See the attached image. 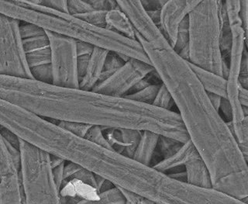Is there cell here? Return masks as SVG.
Masks as SVG:
<instances>
[{"label": "cell", "instance_id": "1", "mask_svg": "<svg viewBox=\"0 0 248 204\" xmlns=\"http://www.w3.org/2000/svg\"><path fill=\"white\" fill-rule=\"evenodd\" d=\"M136 40L171 95L188 138L209 170L212 188L246 200L248 160L188 62L179 57L165 37L148 42L136 33Z\"/></svg>", "mask_w": 248, "mask_h": 204}, {"label": "cell", "instance_id": "2", "mask_svg": "<svg viewBox=\"0 0 248 204\" xmlns=\"http://www.w3.org/2000/svg\"><path fill=\"white\" fill-rule=\"evenodd\" d=\"M0 14L19 22L34 24L46 31L151 64L138 41L129 39L110 30L91 25L70 14L41 6L36 0H0Z\"/></svg>", "mask_w": 248, "mask_h": 204}, {"label": "cell", "instance_id": "3", "mask_svg": "<svg viewBox=\"0 0 248 204\" xmlns=\"http://www.w3.org/2000/svg\"><path fill=\"white\" fill-rule=\"evenodd\" d=\"M96 100L95 92L19 78L12 104L48 121L87 125Z\"/></svg>", "mask_w": 248, "mask_h": 204}, {"label": "cell", "instance_id": "4", "mask_svg": "<svg viewBox=\"0 0 248 204\" xmlns=\"http://www.w3.org/2000/svg\"><path fill=\"white\" fill-rule=\"evenodd\" d=\"M188 63L223 76V63L219 47V1L200 0L188 14Z\"/></svg>", "mask_w": 248, "mask_h": 204}, {"label": "cell", "instance_id": "5", "mask_svg": "<svg viewBox=\"0 0 248 204\" xmlns=\"http://www.w3.org/2000/svg\"><path fill=\"white\" fill-rule=\"evenodd\" d=\"M225 7L232 32V47L227 76V99L232 108V121L227 123L238 143L244 157H248V116L244 115L237 97L238 78L243 53L246 48L245 33L239 12L240 0L225 1Z\"/></svg>", "mask_w": 248, "mask_h": 204}, {"label": "cell", "instance_id": "6", "mask_svg": "<svg viewBox=\"0 0 248 204\" xmlns=\"http://www.w3.org/2000/svg\"><path fill=\"white\" fill-rule=\"evenodd\" d=\"M19 152L25 204H64L53 178L50 155L21 139Z\"/></svg>", "mask_w": 248, "mask_h": 204}, {"label": "cell", "instance_id": "7", "mask_svg": "<svg viewBox=\"0 0 248 204\" xmlns=\"http://www.w3.org/2000/svg\"><path fill=\"white\" fill-rule=\"evenodd\" d=\"M20 22L0 14V75L31 78L21 36Z\"/></svg>", "mask_w": 248, "mask_h": 204}, {"label": "cell", "instance_id": "8", "mask_svg": "<svg viewBox=\"0 0 248 204\" xmlns=\"http://www.w3.org/2000/svg\"><path fill=\"white\" fill-rule=\"evenodd\" d=\"M46 32L51 52L52 84L61 87L79 89L76 41Z\"/></svg>", "mask_w": 248, "mask_h": 204}, {"label": "cell", "instance_id": "9", "mask_svg": "<svg viewBox=\"0 0 248 204\" xmlns=\"http://www.w3.org/2000/svg\"><path fill=\"white\" fill-rule=\"evenodd\" d=\"M155 71L152 64L130 58L109 78L97 84L93 92L113 97L124 98L138 82Z\"/></svg>", "mask_w": 248, "mask_h": 204}, {"label": "cell", "instance_id": "10", "mask_svg": "<svg viewBox=\"0 0 248 204\" xmlns=\"http://www.w3.org/2000/svg\"><path fill=\"white\" fill-rule=\"evenodd\" d=\"M0 204H25L19 167L0 134Z\"/></svg>", "mask_w": 248, "mask_h": 204}, {"label": "cell", "instance_id": "11", "mask_svg": "<svg viewBox=\"0 0 248 204\" xmlns=\"http://www.w3.org/2000/svg\"><path fill=\"white\" fill-rule=\"evenodd\" d=\"M19 33L30 69L50 64L51 52L46 31L34 24L20 22Z\"/></svg>", "mask_w": 248, "mask_h": 204}, {"label": "cell", "instance_id": "12", "mask_svg": "<svg viewBox=\"0 0 248 204\" xmlns=\"http://www.w3.org/2000/svg\"><path fill=\"white\" fill-rule=\"evenodd\" d=\"M200 2V0H167L161 7L159 29L172 48L178 27Z\"/></svg>", "mask_w": 248, "mask_h": 204}, {"label": "cell", "instance_id": "13", "mask_svg": "<svg viewBox=\"0 0 248 204\" xmlns=\"http://www.w3.org/2000/svg\"><path fill=\"white\" fill-rule=\"evenodd\" d=\"M117 4L120 10L129 18L136 33L143 40L150 42L156 41L164 36L158 27L154 24L148 16L147 11L142 6L141 1L119 0Z\"/></svg>", "mask_w": 248, "mask_h": 204}, {"label": "cell", "instance_id": "14", "mask_svg": "<svg viewBox=\"0 0 248 204\" xmlns=\"http://www.w3.org/2000/svg\"><path fill=\"white\" fill-rule=\"evenodd\" d=\"M103 133L114 152L132 158L142 131L133 129L103 127Z\"/></svg>", "mask_w": 248, "mask_h": 204}, {"label": "cell", "instance_id": "15", "mask_svg": "<svg viewBox=\"0 0 248 204\" xmlns=\"http://www.w3.org/2000/svg\"><path fill=\"white\" fill-rule=\"evenodd\" d=\"M183 167L186 172V183L201 188H212L209 170L197 150L186 159Z\"/></svg>", "mask_w": 248, "mask_h": 204}, {"label": "cell", "instance_id": "16", "mask_svg": "<svg viewBox=\"0 0 248 204\" xmlns=\"http://www.w3.org/2000/svg\"><path fill=\"white\" fill-rule=\"evenodd\" d=\"M108 51L105 49L94 47L85 74L80 79V90L93 91L97 84L99 83L101 75L103 73L105 60L108 55Z\"/></svg>", "mask_w": 248, "mask_h": 204}, {"label": "cell", "instance_id": "17", "mask_svg": "<svg viewBox=\"0 0 248 204\" xmlns=\"http://www.w3.org/2000/svg\"><path fill=\"white\" fill-rule=\"evenodd\" d=\"M188 64L205 91L227 98V79L224 77L191 63H188Z\"/></svg>", "mask_w": 248, "mask_h": 204}, {"label": "cell", "instance_id": "18", "mask_svg": "<svg viewBox=\"0 0 248 204\" xmlns=\"http://www.w3.org/2000/svg\"><path fill=\"white\" fill-rule=\"evenodd\" d=\"M159 135L149 130H143L137 148L132 158L143 165L151 166L155 152L157 149Z\"/></svg>", "mask_w": 248, "mask_h": 204}, {"label": "cell", "instance_id": "19", "mask_svg": "<svg viewBox=\"0 0 248 204\" xmlns=\"http://www.w3.org/2000/svg\"><path fill=\"white\" fill-rule=\"evenodd\" d=\"M196 151V148L194 147L191 141H187L186 143L182 144L181 148L175 153L173 154L172 156L164 158L152 167L157 169V171L166 174L168 172L171 171L173 169L179 167L184 168L183 166L186 159Z\"/></svg>", "mask_w": 248, "mask_h": 204}, {"label": "cell", "instance_id": "20", "mask_svg": "<svg viewBox=\"0 0 248 204\" xmlns=\"http://www.w3.org/2000/svg\"><path fill=\"white\" fill-rule=\"evenodd\" d=\"M107 29L116 32L129 39L136 40V32L126 14L120 10H111L107 12ZM137 41V40H136Z\"/></svg>", "mask_w": 248, "mask_h": 204}, {"label": "cell", "instance_id": "21", "mask_svg": "<svg viewBox=\"0 0 248 204\" xmlns=\"http://www.w3.org/2000/svg\"><path fill=\"white\" fill-rule=\"evenodd\" d=\"M73 179L89 185L97 190L96 177L95 174H93L92 172L89 171L87 169L81 167L80 165L72 162H68L64 165V183Z\"/></svg>", "mask_w": 248, "mask_h": 204}, {"label": "cell", "instance_id": "22", "mask_svg": "<svg viewBox=\"0 0 248 204\" xmlns=\"http://www.w3.org/2000/svg\"><path fill=\"white\" fill-rule=\"evenodd\" d=\"M74 204H126L122 191L116 187L99 192L93 200H79Z\"/></svg>", "mask_w": 248, "mask_h": 204}, {"label": "cell", "instance_id": "23", "mask_svg": "<svg viewBox=\"0 0 248 204\" xmlns=\"http://www.w3.org/2000/svg\"><path fill=\"white\" fill-rule=\"evenodd\" d=\"M130 59V58L120 55L118 53L108 51V55L105 60L103 73L101 75L99 82H103L104 80L109 78Z\"/></svg>", "mask_w": 248, "mask_h": 204}, {"label": "cell", "instance_id": "24", "mask_svg": "<svg viewBox=\"0 0 248 204\" xmlns=\"http://www.w3.org/2000/svg\"><path fill=\"white\" fill-rule=\"evenodd\" d=\"M161 85V84H160V85H150V86L143 88L139 91L128 94L124 98L130 99L133 101L138 102V103H143V104H146V105L152 106L155 96L157 95Z\"/></svg>", "mask_w": 248, "mask_h": 204}, {"label": "cell", "instance_id": "25", "mask_svg": "<svg viewBox=\"0 0 248 204\" xmlns=\"http://www.w3.org/2000/svg\"><path fill=\"white\" fill-rule=\"evenodd\" d=\"M183 143L173 139V138H168V137L160 135L158 142H157V148H159L161 156L164 158L170 157L173 154L178 151L181 148Z\"/></svg>", "mask_w": 248, "mask_h": 204}, {"label": "cell", "instance_id": "26", "mask_svg": "<svg viewBox=\"0 0 248 204\" xmlns=\"http://www.w3.org/2000/svg\"><path fill=\"white\" fill-rule=\"evenodd\" d=\"M107 14V12H106V11L93 10L91 12L79 14V15L75 16L78 18L80 20L86 22L88 24H91V25L107 29V20H106Z\"/></svg>", "mask_w": 248, "mask_h": 204}, {"label": "cell", "instance_id": "27", "mask_svg": "<svg viewBox=\"0 0 248 204\" xmlns=\"http://www.w3.org/2000/svg\"><path fill=\"white\" fill-rule=\"evenodd\" d=\"M173 104H174L173 101L172 97L167 89L166 86L164 84H161L159 88L157 95L155 96L154 100L153 107H157L159 109L165 110H171Z\"/></svg>", "mask_w": 248, "mask_h": 204}, {"label": "cell", "instance_id": "28", "mask_svg": "<svg viewBox=\"0 0 248 204\" xmlns=\"http://www.w3.org/2000/svg\"><path fill=\"white\" fill-rule=\"evenodd\" d=\"M189 41V32H188V17L185 18L178 27L177 33L176 41L174 44L173 50L177 54L180 52L182 49L188 47Z\"/></svg>", "mask_w": 248, "mask_h": 204}, {"label": "cell", "instance_id": "29", "mask_svg": "<svg viewBox=\"0 0 248 204\" xmlns=\"http://www.w3.org/2000/svg\"><path fill=\"white\" fill-rule=\"evenodd\" d=\"M56 124L68 132L82 138H85L89 130L93 126L92 125L82 124V123L68 122V121H61V122H56Z\"/></svg>", "mask_w": 248, "mask_h": 204}, {"label": "cell", "instance_id": "30", "mask_svg": "<svg viewBox=\"0 0 248 204\" xmlns=\"http://www.w3.org/2000/svg\"><path fill=\"white\" fill-rule=\"evenodd\" d=\"M85 138L89 141L97 144V145L101 146V147L107 148V149L112 150L111 146L108 144V141L105 137L104 133H103V127H102V126H92Z\"/></svg>", "mask_w": 248, "mask_h": 204}, {"label": "cell", "instance_id": "31", "mask_svg": "<svg viewBox=\"0 0 248 204\" xmlns=\"http://www.w3.org/2000/svg\"><path fill=\"white\" fill-rule=\"evenodd\" d=\"M30 71L33 79L45 83L52 84V70L50 64L31 68Z\"/></svg>", "mask_w": 248, "mask_h": 204}, {"label": "cell", "instance_id": "32", "mask_svg": "<svg viewBox=\"0 0 248 204\" xmlns=\"http://www.w3.org/2000/svg\"><path fill=\"white\" fill-rule=\"evenodd\" d=\"M68 14L72 16H77L94 10L88 0H68Z\"/></svg>", "mask_w": 248, "mask_h": 204}, {"label": "cell", "instance_id": "33", "mask_svg": "<svg viewBox=\"0 0 248 204\" xmlns=\"http://www.w3.org/2000/svg\"><path fill=\"white\" fill-rule=\"evenodd\" d=\"M36 2L38 4L51 9V10L68 14V1L67 0H36Z\"/></svg>", "mask_w": 248, "mask_h": 204}, {"label": "cell", "instance_id": "34", "mask_svg": "<svg viewBox=\"0 0 248 204\" xmlns=\"http://www.w3.org/2000/svg\"><path fill=\"white\" fill-rule=\"evenodd\" d=\"M239 85L242 87L248 88V54L246 48L243 53L242 59L240 63V74L238 78Z\"/></svg>", "mask_w": 248, "mask_h": 204}, {"label": "cell", "instance_id": "35", "mask_svg": "<svg viewBox=\"0 0 248 204\" xmlns=\"http://www.w3.org/2000/svg\"><path fill=\"white\" fill-rule=\"evenodd\" d=\"M240 21L242 24V28L245 33V39H246V45H248V0H242L240 1Z\"/></svg>", "mask_w": 248, "mask_h": 204}, {"label": "cell", "instance_id": "36", "mask_svg": "<svg viewBox=\"0 0 248 204\" xmlns=\"http://www.w3.org/2000/svg\"><path fill=\"white\" fill-rule=\"evenodd\" d=\"M122 191L124 197L126 199V204H159L157 203L153 202L151 200H147L138 195L134 194L133 192H128L120 188Z\"/></svg>", "mask_w": 248, "mask_h": 204}, {"label": "cell", "instance_id": "37", "mask_svg": "<svg viewBox=\"0 0 248 204\" xmlns=\"http://www.w3.org/2000/svg\"><path fill=\"white\" fill-rule=\"evenodd\" d=\"M66 161H63L59 165L51 168L52 169V175L54 178V183L56 184V187L61 192L62 185L64 183V169Z\"/></svg>", "mask_w": 248, "mask_h": 204}, {"label": "cell", "instance_id": "38", "mask_svg": "<svg viewBox=\"0 0 248 204\" xmlns=\"http://www.w3.org/2000/svg\"><path fill=\"white\" fill-rule=\"evenodd\" d=\"M219 113L221 117L223 115L225 122L230 123L232 121V108L231 103L227 98H222L220 107H219Z\"/></svg>", "mask_w": 248, "mask_h": 204}, {"label": "cell", "instance_id": "39", "mask_svg": "<svg viewBox=\"0 0 248 204\" xmlns=\"http://www.w3.org/2000/svg\"><path fill=\"white\" fill-rule=\"evenodd\" d=\"M0 134L7 143L14 146V148L19 149V138L14 133L7 129L4 128L2 126H0Z\"/></svg>", "mask_w": 248, "mask_h": 204}, {"label": "cell", "instance_id": "40", "mask_svg": "<svg viewBox=\"0 0 248 204\" xmlns=\"http://www.w3.org/2000/svg\"><path fill=\"white\" fill-rule=\"evenodd\" d=\"M94 46L90 44L83 42V41H76V51L77 56H82V55H91L93 53Z\"/></svg>", "mask_w": 248, "mask_h": 204}, {"label": "cell", "instance_id": "41", "mask_svg": "<svg viewBox=\"0 0 248 204\" xmlns=\"http://www.w3.org/2000/svg\"><path fill=\"white\" fill-rule=\"evenodd\" d=\"M91 55H82V56H78L77 59V68L78 75V78L81 79L85 74L86 68H87L88 64H89V59H90Z\"/></svg>", "mask_w": 248, "mask_h": 204}, {"label": "cell", "instance_id": "42", "mask_svg": "<svg viewBox=\"0 0 248 204\" xmlns=\"http://www.w3.org/2000/svg\"><path fill=\"white\" fill-rule=\"evenodd\" d=\"M166 1H141V4L146 11L160 10Z\"/></svg>", "mask_w": 248, "mask_h": 204}, {"label": "cell", "instance_id": "43", "mask_svg": "<svg viewBox=\"0 0 248 204\" xmlns=\"http://www.w3.org/2000/svg\"><path fill=\"white\" fill-rule=\"evenodd\" d=\"M239 102L240 105L244 107H248V89L242 87L239 85L238 94H237Z\"/></svg>", "mask_w": 248, "mask_h": 204}, {"label": "cell", "instance_id": "44", "mask_svg": "<svg viewBox=\"0 0 248 204\" xmlns=\"http://www.w3.org/2000/svg\"><path fill=\"white\" fill-rule=\"evenodd\" d=\"M207 95L212 106L214 107V109L217 112H219L221 100H222V98L223 97H221L220 95H217V94H211V93H207Z\"/></svg>", "mask_w": 248, "mask_h": 204}]
</instances>
